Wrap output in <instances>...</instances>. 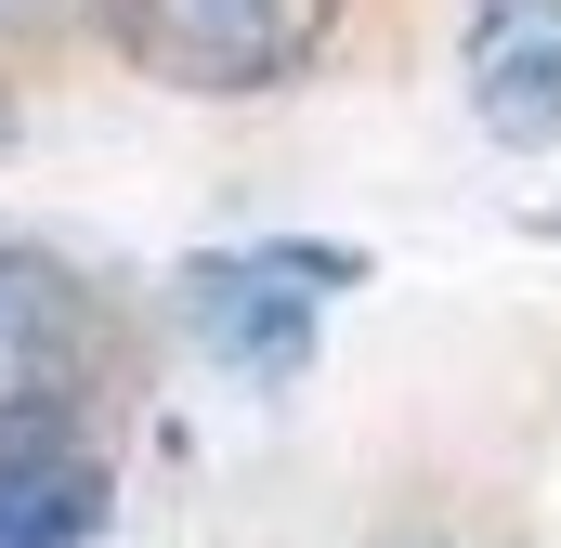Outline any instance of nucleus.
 <instances>
[{"label": "nucleus", "instance_id": "4", "mask_svg": "<svg viewBox=\"0 0 561 548\" xmlns=\"http://www.w3.org/2000/svg\"><path fill=\"white\" fill-rule=\"evenodd\" d=\"M105 366V300L53 249H0V406H66Z\"/></svg>", "mask_w": 561, "mask_h": 548}, {"label": "nucleus", "instance_id": "5", "mask_svg": "<svg viewBox=\"0 0 561 548\" xmlns=\"http://www.w3.org/2000/svg\"><path fill=\"white\" fill-rule=\"evenodd\" d=\"M105 510L118 483L66 431V406H0V548H92Z\"/></svg>", "mask_w": 561, "mask_h": 548}, {"label": "nucleus", "instance_id": "3", "mask_svg": "<svg viewBox=\"0 0 561 548\" xmlns=\"http://www.w3.org/2000/svg\"><path fill=\"white\" fill-rule=\"evenodd\" d=\"M457 92H470L483 144L561 157V0H470V26H457Z\"/></svg>", "mask_w": 561, "mask_h": 548}, {"label": "nucleus", "instance_id": "1", "mask_svg": "<svg viewBox=\"0 0 561 548\" xmlns=\"http://www.w3.org/2000/svg\"><path fill=\"white\" fill-rule=\"evenodd\" d=\"M340 287H366V249L249 236V249H183V262H170V313H183V340H196L222 379L287 392V379L313 366V327H327Z\"/></svg>", "mask_w": 561, "mask_h": 548}, {"label": "nucleus", "instance_id": "6", "mask_svg": "<svg viewBox=\"0 0 561 548\" xmlns=\"http://www.w3.org/2000/svg\"><path fill=\"white\" fill-rule=\"evenodd\" d=\"M26 13H66V0H0V26H26Z\"/></svg>", "mask_w": 561, "mask_h": 548}, {"label": "nucleus", "instance_id": "2", "mask_svg": "<svg viewBox=\"0 0 561 548\" xmlns=\"http://www.w3.org/2000/svg\"><path fill=\"white\" fill-rule=\"evenodd\" d=\"M340 39V0H118V53L170 92H287Z\"/></svg>", "mask_w": 561, "mask_h": 548}]
</instances>
